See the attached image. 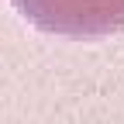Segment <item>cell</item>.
Wrapping results in <instances>:
<instances>
[{
    "instance_id": "6da1fadb",
    "label": "cell",
    "mask_w": 124,
    "mask_h": 124,
    "mask_svg": "<svg viewBox=\"0 0 124 124\" xmlns=\"http://www.w3.org/2000/svg\"><path fill=\"white\" fill-rule=\"evenodd\" d=\"M41 35L69 41H100L124 31V0H10Z\"/></svg>"
}]
</instances>
